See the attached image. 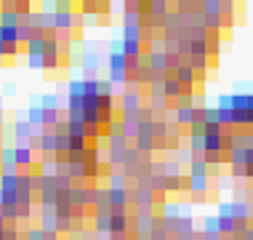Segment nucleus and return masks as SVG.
Segmentation results:
<instances>
[{
	"label": "nucleus",
	"mask_w": 253,
	"mask_h": 240,
	"mask_svg": "<svg viewBox=\"0 0 253 240\" xmlns=\"http://www.w3.org/2000/svg\"><path fill=\"white\" fill-rule=\"evenodd\" d=\"M232 109H235V126L253 128V94H232Z\"/></svg>",
	"instance_id": "1"
},
{
	"label": "nucleus",
	"mask_w": 253,
	"mask_h": 240,
	"mask_svg": "<svg viewBox=\"0 0 253 240\" xmlns=\"http://www.w3.org/2000/svg\"><path fill=\"white\" fill-rule=\"evenodd\" d=\"M141 107H144V99H141L139 86L128 83V91L123 94V99H120V112L123 115H139Z\"/></svg>",
	"instance_id": "2"
},
{
	"label": "nucleus",
	"mask_w": 253,
	"mask_h": 240,
	"mask_svg": "<svg viewBox=\"0 0 253 240\" xmlns=\"http://www.w3.org/2000/svg\"><path fill=\"white\" fill-rule=\"evenodd\" d=\"M131 203L136 205V211L144 208V211H155V203H157V195L152 192L149 184H136L131 190Z\"/></svg>",
	"instance_id": "3"
},
{
	"label": "nucleus",
	"mask_w": 253,
	"mask_h": 240,
	"mask_svg": "<svg viewBox=\"0 0 253 240\" xmlns=\"http://www.w3.org/2000/svg\"><path fill=\"white\" fill-rule=\"evenodd\" d=\"M5 134H13L16 147H27V144L32 142V136H35V128L27 123V118H16L8 128H5Z\"/></svg>",
	"instance_id": "4"
},
{
	"label": "nucleus",
	"mask_w": 253,
	"mask_h": 240,
	"mask_svg": "<svg viewBox=\"0 0 253 240\" xmlns=\"http://www.w3.org/2000/svg\"><path fill=\"white\" fill-rule=\"evenodd\" d=\"M107 64V59L101 53H83L80 56V70H83L88 78H96V72Z\"/></svg>",
	"instance_id": "5"
},
{
	"label": "nucleus",
	"mask_w": 253,
	"mask_h": 240,
	"mask_svg": "<svg viewBox=\"0 0 253 240\" xmlns=\"http://www.w3.org/2000/svg\"><path fill=\"white\" fill-rule=\"evenodd\" d=\"M181 216H184V205L181 203L166 200V203H160V208H157V219H160V222H179Z\"/></svg>",
	"instance_id": "6"
},
{
	"label": "nucleus",
	"mask_w": 253,
	"mask_h": 240,
	"mask_svg": "<svg viewBox=\"0 0 253 240\" xmlns=\"http://www.w3.org/2000/svg\"><path fill=\"white\" fill-rule=\"evenodd\" d=\"M70 205L72 208H85V205H91V187L75 184V187L70 190Z\"/></svg>",
	"instance_id": "7"
},
{
	"label": "nucleus",
	"mask_w": 253,
	"mask_h": 240,
	"mask_svg": "<svg viewBox=\"0 0 253 240\" xmlns=\"http://www.w3.org/2000/svg\"><path fill=\"white\" fill-rule=\"evenodd\" d=\"M173 78L179 80L184 88H195V83H197V72H195V67L189 64V61H181V64L176 67Z\"/></svg>",
	"instance_id": "8"
},
{
	"label": "nucleus",
	"mask_w": 253,
	"mask_h": 240,
	"mask_svg": "<svg viewBox=\"0 0 253 240\" xmlns=\"http://www.w3.org/2000/svg\"><path fill=\"white\" fill-rule=\"evenodd\" d=\"M173 115H176L173 123H176L179 128H192L195 123H197V109H195V107H176Z\"/></svg>",
	"instance_id": "9"
},
{
	"label": "nucleus",
	"mask_w": 253,
	"mask_h": 240,
	"mask_svg": "<svg viewBox=\"0 0 253 240\" xmlns=\"http://www.w3.org/2000/svg\"><path fill=\"white\" fill-rule=\"evenodd\" d=\"M24 48H27V56H45V48H48V35H45V32H38V35L32 38Z\"/></svg>",
	"instance_id": "10"
},
{
	"label": "nucleus",
	"mask_w": 253,
	"mask_h": 240,
	"mask_svg": "<svg viewBox=\"0 0 253 240\" xmlns=\"http://www.w3.org/2000/svg\"><path fill=\"white\" fill-rule=\"evenodd\" d=\"M181 94H184V86L173 78V75H168V78L163 80V96H166V99H176V101H179Z\"/></svg>",
	"instance_id": "11"
},
{
	"label": "nucleus",
	"mask_w": 253,
	"mask_h": 240,
	"mask_svg": "<svg viewBox=\"0 0 253 240\" xmlns=\"http://www.w3.org/2000/svg\"><path fill=\"white\" fill-rule=\"evenodd\" d=\"M24 19L22 13H16L13 8H8V5L3 3V11H0V27H19V24H24Z\"/></svg>",
	"instance_id": "12"
},
{
	"label": "nucleus",
	"mask_w": 253,
	"mask_h": 240,
	"mask_svg": "<svg viewBox=\"0 0 253 240\" xmlns=\"http://www.w3.org/2000/svg\"><path fill=\"white\" fill-rule=\"evenodd\" d=\"M27 123L32 128H45V109L40 104H30L27 107Z\"/></svg>",
	"instance_id": "13"
},
{
	"label": "nucleus",
	"mask_w": 253,
	"mask_h": 240,
	"mask_svg": "<svg viewBox=\"0 0 253 240\" xmlns=\"http://www.w3.org/2000/svg\"><path fill=\"white\" fill-rule=\"evenodd\" d=\"M13 157H16L19 168H32L35 166V152L30 147H13Z\"/></svg>",
	"instance_id": "14"
},
{
	"label": "nucleus",
	"mask_w": 253,
	"mask_h": 240,
	"mask_svg": "<svg viewBox=\"0 0 253 240\" xmlns=\"http://www.w3.org/2000/svg\"><path fill=\"white\" fill-rule=\"evenodd\" d=\"M195 235V216L184 214L179 222H176V238H192Z\"/></svg>",
	"instance_id": "15"
},
{
	"label": "nucleus",
	"mask_w": 253,
	"mask_h": 240,
	"mask_svg": "<svg viewBox=\"0 0 253 240\" xmlns=\"http://www.w3.org/2000/svg\"><path fill=\"white\" fill-rule=\"evenodd\" d=\"M40 152L43 155H56L59 152V134L56 131H48L40 139Z\"/></svg>",
	"instance_id": "16"
},
{
	"label": "nucleus",
	"mask_w": 253,
	"mask_h": 240,
	"mask_svg": "<svg viewBox=\"0 0 253 240\" xmlns=\"http://www.w3.org/2000/svg\"><path fill=\"white\" fill-rule=\"evenodd\" d=\"M128 230H131V216L112 214V235H128Z\"/></svg>",
	"instance_id": "17"
},
{
	"label": "nucleus",
	"mask_w": 253,
	"mask_h": 240,
	"mask_svg": "<svg viewBox=\"0 0 253 240\" xmlns=\"http://www.w3.org/2000/svg\"><path fill=\"white\" fill-rule=\"evenodd\" d=\"M126 43V56H128V61H139L141 59V53H144V40H123Z\"/></svg>",
	"instance_id": "18"
},
{
	"label": "nucleus",
	"mask_w": 253,
	"mask_h": 240,
	"mask_svg": "<svg viewBox=\"0 0 253 240\" xmlns=\"http://www.w3.org/2000/svg\"><path fill=\"white\" fill-rule=\"evenodd\" d=\"M147 13H149V16H155V19H166L170 11H168L166 0H147Z\"/></svg>",
	"instance_id": "19"
},
{
	"label": "nucleus",
	"mask_w": 253,
	"mask_h": 240,
	"mask_svg": "<svg viewBox=\"0 0 253 240\" xmlns=\"http://www.w3.org/2000/svg\"><path fill=\"white\" fill-rule=\"evenodd\" d=\"M189 192L195 197L208 195V176H189Z\"/></svg>",
	"instance_id": "20"
},
{
	"label": "nucleus",
	"mask_w": 253,
	"mask_h": 240,
	"mask_svg": "<svg viewBox=\"0 0 253 240\" xmlns=\"http://www.w3.org/2000/svg\"><path fill=\"white\" fill-rule=\"evenodd\" d=\"M200 13L221 16V13H224V0H203V3H200Z\"/></svg>",
	"instance_id": "21"
},
{
	"label": "nucleus",
	"mask_w": 253,
	"mask_h": 240,
	"mask_svg": "<svg viewBox=\"0 0 253 240\" xmlns=\"http://www.w3.org/2000/svg\"><path fill=\"white\" fill-rule=\"evenodd\" d=\"M67 136L70 139H85V123L83 120H67Z\"/></svg>",
	"instance_id": "22"
},
{
	"label": "nucleus",
	"mask_w": 253,
	"mask_h": 240,
	"mask_svg": "<svg viewBox=\"0 0 253 240\" xmlns=\"http://www.w3.org/2000/svg\"><path fill=\"white\" fill-rule=\"evenodd\" d=\"M251 205L248 203H243V200H235V222L237 224H245V222H251Z\"/></svg>",
	"instance_id": "23"
},
{
	"label": "nucleus",
	"mask_w": 253,
	"mask_h": 240,
	"mask_svg": "<svg viewBox=\"0 0 253 240\" xmlns=\"http://www.w3.org/2000/svg\"><path fill=\"white\" fill-rule=\"evenodd\" d=\"M216 112H218V123H221V128H235V109L216 107Z\"/></svg>",
	"instance_id": "24"
},
{
	"label": "nucleus",
	"mask_w": 253,
	"mask_h": 240,
	"mask_svg": "<svg viewBox=\"0 0 253 240\" xmlns=\"http://www.w3.org/2000/svg\"><path fill=\"white\" fill-rule=\"evenodd\" d=\"M205 152L224 155V136H205Z\"/></svg>",
	"instance_id": "25"
},
{
	"label": "nucleus",
	"mask_w": 253,
	"mask_h": 240,
	"mask_svg": "<svg viewBox=\"0 0 253 240\" xmlns=\"http://www.w3.org/2000/svg\"><path fill=\"white\" fill-rule=\"evenodd\" d=\"M176 160H179V166H192L195 163V152L189 149V144H181V147L176 149Z\"/></svg>",
	"instance_id": "26"
},
{
	"label": "nucleus",
	"mask_w": 253,
	"mask_h": 240,
	"mask_svg": "<svg viewBox=\"0 0 253 240\" xmlns=\"http://www.w3.org/2000/svg\"><path fill=\"white\" fill-rule=\"evenodd\" d=\"M218 232L221 235H235L237 232V222H235V216H224V219H218Z\"/></svg>",
	"instance_id": "27"
},
{
	"label": "nucleus",
	"mask_w": 253,
	"mask_h": 240,
	"mask_svg": "<svg viewBox=\"0 0 253 240\" xmlns=\"http://www.w3.org/2000/svg\"><path fill=\"white\" fill-rule=\"evenodd\" d=\"M155 123H157V120H141L136 139H157V136H155Z\"/></svg>",
	"instance_id": "28"
},
{
	"label": "nucleus",
	"mask_w": 253,
	"mask_h": 240,
	"mask_svg": "<svg viewBox=\"0 0 253 240\" xmlns=\"http://www.w3.org/2000/svg\"><path fill=\"white\" fill-rule=\"evenodd\" d=\"M85 94V80L83 78H72L70 83H67V99H70V96H83Z\"/></svg>",
	"instance_id": "29"
},
{
	"label": "nucleus",
	"mask_w": 253,
	"mask_h": 240,
	"mask_svg": "<svg viewBox=\"0 0 253 240\" xmlns=\"http://www.w3.org/2000/svg\"><path fill=\"white\" fill-rule=\"evenodd\" d=\"M35 35H38V30H35L32 24H27V22H24V24H19V43H22V46H27Z\"/></svg>",
	"instance_id": "30"
},
{
	"label": "nucleus",
	"mask_w": 253,
	"mask_h": 240,
	"mask_svg": "<svg viewBox=\"0 0 253 240\" xmlns=\"http://www.w3.org/2000/svg\"><path fill=\"white\" fill-rule=\"evenodd\" d=\"M200 16H203V27L211 30V32H218L224 24H227V22H221V16H208V13H200Z\"/></svg>",
	"instance_id": "31"
},
{
	"label": "nucleus",
	"mask_w": 253,
	"mask_h": 240,
	"mask_svg": "<svg viewBox=\"0 0 253 240\" xmlns=\"http://www.w3.org/2000/svg\"><path fill=\"white\" fill-rule=\"evenodd\" d=\"M40 107L43 109H61V101L56 94H40Z\"/></svg>",
	"instance_id": "32"
},
{
	"label": "nucleus",
	"mask_w": 253,
	"mask_h": 240,
	"mask_svg": "<svg viewBox=\"0 0 253 240\" xmlns=\"http://www.w3.org/2000/svg\"><path fill=\"white\" fill-rule=\"evenodd\" d=\"M126 184H128V176L120 174V171H115V174L109 176V190H126Z\"/></svg>",
	"instance_id": "33"
},
{
	"label": "nucleus",
	"mask_w": 253,
	"mask_h": 240,
	"mask_svg": "<svg viewBox=\"0 0 253 240\" xmlns=\"http://www.w3.org/2000/svg\"><path fill=\"white\" fill-rule=\"evenodd\" d=\"M203 232L216 235V232H218V216H205L203 219ZM218 235H221V232H218Z\"/></svg>",
	"instance_id": "34"
},
{
	"label": "nucleus",
	"mask_w": 253,
	"mask_h": 240,
	"mask_svg": "<svg viewBox=\"0 0 253 240\" xmlns=\"http://www.w3.org/2000/svg\"><path fill=\"white\" fill-rule=\"evenodd\" d=\"M85 139L101 142V139H104V128H101V126H85Z\"/></svg>",
	"instance_id": "35"
},
{
	"label": "nucleus",
	"mask_w": 253,
	"mask_h": 240,
	"mask_svg": "<svg viewBox=\"0 0 253 240\" xmlns=\"http://www.w3.org/2000/svg\"><path fill=\"white\" fill-rule=\"evenodd\" d=\"M99 96H109V99H115V86L109 83V78L107 80L99 78Z\"/></svg>",
	"instance_id": "36"
},
{
	"label": "nucleus",
	"mask_w": 253,
	"mask_h": 240,
	"mask_svg": "<svg viewBox=\"0 0 253 240\" xmlns=\"http://www.w3.org/2000/svg\"><path fill=\"white\" fill-rule=\"evenodd\" d=\"M27 67L30 70H45V56H27Z\"/></svg>",
	"instance_id": "37"
},
{
	"label": "nucleus",
	"mask_w": 253,
	"mask_h": 240,
	"mask_svg": "<svg viewBox=\"0 0 253 240\" xmlns=\"http://www.w3.org/2000/svg\"><path fill=\"white\" fill-rule=\"evenodd\" d=\"M85 163H101V152H99V147L88 144V149H85Z\"/></svg>",
	"instance_id": "38"
},
{
	"label": "nucleus",
	"mask_w": 253,
	"mask_h": 240,
	"mask_svg": "<svg viewBox=\"0 0 253 240\" xmlns=\"http://www.w3.org/2000/svg\"><path fill=\"white\" fill-rule=\"evenodd\" d=\"M216 216H218V219H224V216H235V203H218Z\"/></svg>",
	"instance_id": "39"
},
{
	"label": "nucleus",
	"mask_w": 253,
	"mask_h": 240,
	"mask_svg": "<svg viewBox=\"0 0 253 240\" xmlns=\"http://www.w3.org/2000/svg\"><path fill=\"white\" fill-rule=\"evenodd\" d=\"M149 107H152L155 112H166V109H168V99H166V96H152V104H149Z\"/></svg>",
	"instance_id": "40"
},
{
	"label": "nucleus",
	"mask_w": 253,
	"mask_h": 240,
	"mask_svg": "<svg viewBox=\"0 0 253 240\" xmlns=\"http://www.w3.org/2000/svg\"><path fill=\"white\" fill-rule=\"evenodd\" d=\"M24 240H45V232L40 230V227H27Z\"/></svg>",
	"instance_id": "41"
},
{
	"label": "nucleus",
	"mask_w": 253,
	"mask_h": 240,
	"mask_svg": "<svg viewBox=\"0 0 253 240\" xmlns=\"http://www.w3.org/2000/svg\"><path fill=\"white\" fill-rule=\"evenodd\" d=\"M123 51H126L123 38H112V40H109V53H123Z\"/></svg>",
	"instance_id": "42"
},
{
	"label": "nucleus",
	"mask_w": 253,
	"mask_h": 240,
	"mask_svg": "<svg viewBox=\"0 0 253 240\" xmlns=\"http://www.w3.org/2000/svg\"><path fill=\"white\" fill-rule=\"evenodd\" d=\"M168 235H170V232H168L166 227H160V224H157L155 232H152V238H149V240H168Z\"/></svg>",
	"instance_id": "43"
},
{
	"label": "nucleus",
	"mask_w": 253,
	"mask_h": 240,
	"mask_svg": "<svg viewBox=\"0 0 253 240\" xmlns=\"http://www.w3.org/2000/svg\"><path fill=\"white\" fill-rule=\"evenodd\" d=\"M189 136H205V123H200L197 120L192 128H189Z\"/></svg>",
	"instance_id": "44"
},
{
	"label": "nucleus",
	"mask_w": 253,
	"mask_h": 240,
	"mask_svg": "<svg viewBox=\"0 0 253 240\" xmlns=\"http://www.w3.org/2000/svg\"><path fill=\"white\" fill-rule=\"evenodd\" d=\"M5 240H22V235H19V230L8 227V230H5Z\"/></svg>",
	"instance_id": "45"
},
{
	"label": "nucleus",
	"mask_w": 253,
	"mask_h": 240,
	"mask_svg": "<svg viewBox=\"0 0 253 240\" xmlns=\"http://www.w3.org/2000/svg\"><path fill=\"white\" fill-rule=\"evenodd\" d=\"M8 56V48H5V40H3V27H0V59Z\"/></svg>",
	"instance_id": "46"
},
{
	"label": "nucleus",
	"mask_w": 253,
	"mask_h": 240,
	"mask_svg": "<svg viewBox=\"0 0 253 240\" xmlns=\"http://www.w3.org/2000/svg\"><path fill=\"white\" fill-rule=\"evenodd\" d=\"M3 94H8V96L16 94V86H13V83H5V86H3Z\"/></svg>",
	"instance_id": "47"
},
{
	"label": "nucleus",
	"mask_w": 253,
	"mask_h": 240,
	"mask_svg": "<svg viewBox=\"0 0 253 240\" xmlns=\"http://www.w3.org/2000/svg\"><path fill=\"white\" fill-rule=\"evenodd\" d=\"M224 235H218V232H216V235H208V232H203V238L200 240H221Z\"/></svg>",
	"instance_id": "48"
},
{
	"label": "nucleus",
	"mask_w": 253,
	"mask_h": 240,
	"mask_svg": "<svg viewBox=\"0 0 253 240\" xmlns=\"http://www.w3.org/2000/svg\"><path fill=\"white\" fill-rule=\"evenodd\" d=\"M245 179H248V182L253 179V166H245Z\"/></svg>",
	"instance_id": "49"
},
{
	"label": "nucleus",
	"mask_w": 253,
	"mask_h": 240,
	"mask_svg": "<svg viewBox=\"0 0 253 240\" xmlns=\"http://www.w3.org/2000/svg\"><path fill=\"white\" fill-rule=\"evenodd\" d=\"M59 235H61V232H48V235H45V240H59Z\"/></svg>",
	"instance_id": "50"
},
{
	"label": "nucleus",
	"mask_w": 253,
	"mask_h": 240,
	"mask_svg": "<svg viewBox=\"0 0 253 240\" xmlns=\"http://www.w3.org/2000/svg\"><path fill=\"white\" fill-rule=\"evenodd\" d=\"M109 240H128V235H109Z\"/></svg>",
	"instance_id": "51"
},
{
	"label": "nucleus",
	"mask_w": 253,
	"mask_h": 240,
	"mask_svg": "<svg viewBox=\"0 0 253 240\" xmlns=\"http://www.w3.org/2000/svg\"><path fill=\"white\" fill-rule=\"evenodd\" d=\"M176 240H195V235L192 238H176Z\"/></svg>",
	"instance_id": "52"
}]
</instances>
